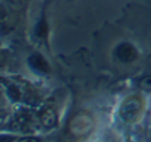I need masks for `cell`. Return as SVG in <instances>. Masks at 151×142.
<instances>
[{
	"label": "cell",
	"instance_id": "6da1fadb",
	"mask_svg": "<svg viewBox=\"0 0 151 142\" xmlns=\"http://www.w3.org/2000/svg\"><path fill=\"white\" fill-rule=\"evenodd\" d=\"M142 107H144L142 100H141L138 95H132V97H128V98L122 103L119 114H120V117H122L125 122H135V120L141 116Z\"/></svg>",
	"mask_w": 151,
	"mask_h": 142
},
{
	"label": "cell",
	"instance_id": "7a4b0ae2",
	"mask_svg": "<svg viewBox=\"0 0 151 142\" xmlns=\"http://www.w3.org/2000/svg\"><path fill=\"white\" fill-rule=\"evenodd\" d=\"M114 56L122 63H132L138 59V51L131 43H120L114 48Z\"/></svg>",
	"mask_w": 151,
	"mask_h": 142
},
{
	"label": "cell",
	"instance_id": "3957f363",
	"mask_svg": "<svg viewBox=\"0 0 151 142\" xmlns=\"http://www.w3.org/2000/svg\"><path fill=\"white\" fill-rule=\"evenodd\" d=\"M28 63H29V66H31L34 70H37V72H41V73H49V72H50V65H49L47 60H46L41 54H38V53L31 54L29 59H28Z\"/></svg>",
	"mask_w": 151,
	"mask_h": 142
},
{
	"label": "cell",
	"instance_id": "277c9868",
	"mask_svg": "<svg viewBox=\"0 0 151 142\" xmlns=\"http://www.w3.org/2000/svg\"><path fill=\"white\" fill-rule=\"evenodd\" d=\"M40 123L47 128V129H51L57 125V113L53 107H46L41 110L40 113Z\"/></svg>",
	"mask_w": 151,
	"mask_h": 142
},
{
	"label": "cell",
	"instance_id": "5b68a950",
	"mask_svg": "<svg viewBox=\"0 0 151 142\" xmlns=\"http://www.w3.org/2000/svg\"><path fill=\"white\" fill-rule=\"evenodd\" d=\"M29 122H31V117L27 111H21L19 114H16V117L13 119L12 122V128L16 129V131H24L25 128L29 126Z\"/></svg>",
	"mask_w": 151,
	"mask_h": 142
},
{
	"label": "cell",
	"instance_id": "8992f818",
	"mask_svg": "<svg viewBox=\"0 0 151 142\" xmlns=\"http://www.w3.org/2000/svg\"><path fill=\"white\" fill-rule=\"evenodd\" d=\"M35 34H37V37H40V38H46V37H47V34H49V25H47L46 18H41V19L38 21L37 28H35Z\"/></svg>",
	"mask_w": 151,
	"mask_h": 142
},
{
	"label": "cell",
	"instance_id": "52a82bcc",
	"mask_svg": "<svg viewBox=\"0 0 151 142\" xmlns=\"http://www.w3.org/2000/svg\"><path fill=\"white\" fill-rule=\"evenodd\" d=\"M7 93H9V97H10L13 101H18V100L21 98V91H19V88L15 87V85H10V87L7 88Z\"/></svg>",
	"mask_w": 151,
	"mask_h": 142
},
{
	"label": "cell",
	"instance_id": "ba28073f",
	"mask_svg": "<svg viewBox=\"0 0 151 142\" xmlns=\"http://www.w3.org/2000/svg\"><path fill=\"white\" fill-rule=\"evenodd\" d=\"M139 87H141V90H144V91H151V75L144 76V78L139 81Z\"/></svg>",
	"mask_w": 151,
	"mask_h": 142
},
{
	"label": "cell",
	"instance_id": "9c48e42d",
	"mask_svg": "<svg viewBox=\"0 0 151 142\" xmlns=\"http://www.w3.org/2000/svg\"><path fill=\"white\" fill-rule=\"evenodd\" d=\"M15 136L12 135H0V142H13Z\"/></svg>",
	"mask_w": 151,
	"mask_h": 142
},
{
	"label": "cell",
	"instance_id": "30bf717a",
	"mask_svg": "<svg viewBox=\"0 0 151 142\" xmlns=\"http://www.w3.org/2000/svg\"><path fill=\"white\" fill-rule=\"evenodd\" d=\"M18 142H41L40 138H34V136H28V138H22Z\"/></svg>",
	"mask_w": 151,
	"mask_h": 142
}]
</instances>
